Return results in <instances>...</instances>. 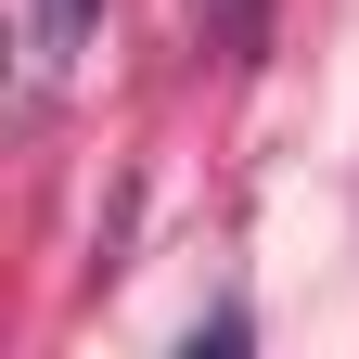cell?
Instances as JSON below:
<instances>
[{
    "instance_id": "6da1fadb",
    "label": "cell",
    "mask_w": 359,
    "mask_h": 359,
    "mask_svg": "<svg viewBox=\"0 0 359 359\" xmlns=\"http://www.w3.org/2000/svg\"><path fill=\"white\" fill-rule=\"evenodd\" d=\"M269 13H283V0H193V26H205V52H269Z\"/></svg>"
},
{
    "instance_id": "7a4b0ae2",
    "label": "cell",
    "mask_w": 359,
    "mask_h": 359,
    "mask_svg": "<svg viewBox=\"0 0 359 359\" xmlns=\"http://www.w3.org/2000/svg\"><path fill=\"white\" fill-rule=\"evenodd\" d=\"M90 13H103V0H39V52H26V65H39V90H52V77L77 65V39H90Z\"/></svg>"
},
{
    "instance_id": "3957f363",
    "label": "cell",
    "mask_w": 359,
    "mask_h": 359,
    "mask_svg": "<svg viewBox=\"0 0 359 359\" xmlns=\"http://www.w3.org/2000/svg\"><path fill=\"white\" fill-rule=\"evenodd\" d=\"M244 346V308H218V321H193V334H180V359H231Z\"/></svg>"
}]
</instances>
